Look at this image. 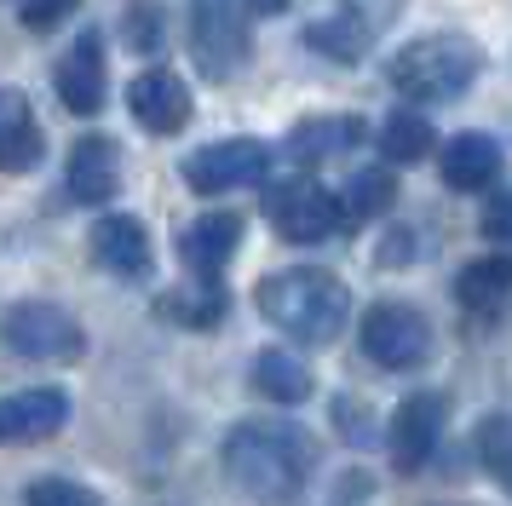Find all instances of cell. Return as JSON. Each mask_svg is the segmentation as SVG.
Here are the masks:
<instances>
[{"label":"cell","instance_id":"cell-16","mask_svg":"<svg viewBox=\"0 0 512 506\" xmlns=\"http://www.w3.org/2000/svg\"><path fill=\"white\" fill-rule=\"evenodd\" d=\"M47 150V138L35 127V110L18 87H0V173H29Z\"/></svg>","mask_w":512,"mask_h":506},{"label":"cell","instance_id":"cell-28","mask_svg":"<svg viewBox=\"0 0 512 506\" xmlns=\"http://www.w3.org/2000/svg\"><path fill=\"white\" fill-rule=\"evenodd\" d=\"M70 12H75V0H29L24 23H29V29H52V23H64Z\"/></svg>","mask_w":512,"mask_h":506},{"label":"cell","instance_id":"cell-2","mask_svg":"<svg viewBox=\"0 0 512 506\" xmlns=\"http://www.w3.org/2000/svg\"><path fill=\"white\" fill-rule=\"evenodd\" d=\"M259 311L271 317V328H282L288 340L300 345H328L351 317V294L334 271L317 265H294L259 282Z\"/></svg>","mask_w":512,"mask_h":506},{"label":"cell","instance_id":"cell-9","mask_svg":"<svg viewBox=\"0 0 512 506\" xmlns=\"http://www.w3.org/2000/svg\"><path fill=\"white\" fill-rule=\"evenodd\" d=\"M438 437H443V397L438 391H415V397H403L397 414H392V432H386L397 472H420V466L432 460V449H438Z\"/></svg>","mask_w":512,"mask_h":506},{"label":"cell","instance_id":"cell-5","mask_svg":"<svg viewBox=\"0 0 512 506\" xmlns=\"http://www.w3.org/2000/svg\"><path fill=\"white\" fill-rule=\"evenodd\" d=\"M190 52L208 81H231L248 64V6L242 0H190Z\"/></svg>","mask_w":512,"mask_h":506},{"label":"cell","instance_id":"cell-23","mask_svg":"<svg viewBox=\"0 0 512 506\" xmlns=\"http://www.w3.org/2000/svg\"><path fill=\"white\" fill-rule=\"evenodd\" d=\"M432 121H426V115H409V110H397L392 121H386V127H380V150H386V156L392 161H426L432 156Z\"/></svg>","mask_w":512,"mask_h":506},{"label":"cell","instance_id":"cell-17","mask_svg":"<svg viewBox=\"0 0 512 506\" xmlns=\"http://www.w3.org/2000/svg\"><path fill=\"white\" fill-rule=\"evenodd\" d=\"M501 179V144L489 133H455L443 150V184L449 190H489Z\"/></svg>","mask_w":512,"mask_h":506},{"label":"cell","instance_id":"cell-24","mask_svg":"<svg viewBox=\"0 0 512 506\" xmlns=\"http://www.w3.org/2000/svg\"><path fill=\"white\" fill-rule=\"evenodd\" d=\"M305 41L317 46V52H328V58H340V64H357L363 58V41H369V29L357 18H317L311 29H305Z\"/></svg>","mask_w":512,"mask_h":506},{"label":"cell","instance_id":"cell-11","mask_svg":"<svg viewBox=\"0 0 512 506\" xmlns=\"http://www.w3.org/2000/svg\"><path fill=\"white\" fill-rule=\"evenodd\" d=\"M64 420H70V397L58 386L0 397V443H41V437L64 432Z\"/></svg>","mask_w":512,"mask_h":506},{"label":"cell","instance_id":"cell-6","mask_svg":"<svg viewBox=\"0 0 512 506\" xmlns=\"http://www.w3.org/2000/svg\"><path fill=\"white\" fill-rule=\"evenodd\" d=\"M265 213H271V225H277L288 242H300V248L328 242L334 230L346 225L340 196L323 190L317 179H282V184H271V190H265Z\"/></svg>","mask_w":512,"mask_h":506},{"label":"cell","instance_id":"cell-22","mask_svg":"<svg viewBox=\"0 0 512 506\" xmlns=\"http://www.w3.org/2000/svg\"><path fill=\"white\" fill-rule=\"evenodd\" d=\"M162 317L185 322V328H213V322L225 317V294H219V282L196 276V288H185V294H167V299H162Z\"/></svg>","mask_w":512,"mask_h":506},{"label":"cell","instance_id":"cell-18","mask_svg":"<svg viewBox=\"0 0 512 506\" xmlns=\"http://www.w3.org/2000/svg\"><path fill=\"white\" fill-rule=\"evenodd\" d=\"M363 144V121L357 115H311V121H300L294 133H288V161H334L346 156V150H357Z\"/></svg>","mask_w":512,"mask_h":506},{"label":"cell","instance_id":"cell-8","mask_svg":"<svg viewBox=\"0 0 512 506\" xmlns=\"http://www.w3.org/2000/svg\"><path fill=\"white\" fill-rule=\"evenodd\" d=\"M271 173V150L259 138H225V144H208L185 161V184L202 190V196H225V190H248Z\"/></svg>","mask_w":512,"mask_h":506},{"label":"cell","instance_id":"cell-4","mask_svg":"<svg viewBox=\"0 0 512 506\" xmlns=\"http://www.w3.org/2000/svg\"><path fill=\"white\" fill-rule=\"evenodd\" d=\"M0 340L12 345L18 357L29 363H75L81 357V322L64 311V305H52V299H24V305H12L6 322H0Z\"/></svg>","mask_w":512,"mask_h":506},{"label":"cell","instance_id":"cell-7","mask_svg":"<svg viewBox=\"0 0 512 506\" xmlns=\"http://www.w3.org/2000/svg\"><path fill=\"white\" fill-rule=\"evenodd\" d=\"M363 351H369V363L392 368V374H403V368H420L426 357H432V322L420 317L415 305H374L369 317H363Z\"/></svg>","mask_w":512,"mask_h":506},{"label":"cell","instance_id":"cell-29","mask_svg":"<svg viewBox=\"0 0 512 506\" xmlns=\"http://www.w3.org/2000/svg\"><path fill=\"white\" fill-rule=\"evenodd\" d=\"M340 426H346V443H374V420H369V409L357 414V403H340Z\"/></svg>","mask_w":512,"mask_h":506},{"label":"cell","instance_id":"cell-27","mask_svg":"<svg viewBox=\"0 0 512 506\" xmlns=\"http://www.w3.org/2000/svg\"><path fill=\"white\" fill-rule=\"evenodd\" d=\"M484 236L489 242H512V190H501V196L484 207Z\"/></svg>","mask_w":512,"mask_h":506},{"label":"cell","instance_id":"cell-20","mask_svg":"<svg viewBox=\"0 0 512 506\" xmlns=\"http://www.w3.org/2000/svg\"><path fill=\"white\" fill-rule=\"evenodd\" d=\"M254 391L271 403H305L311 397V368L294 351H259L254 357Z\"/></svg>","mask_w":512,"mask_h":506},{"label":"cell","instance_id":"cell-25","mask_svg":"<svg viewBox=\"0 0 512 506\" xmlns=\"http://www.w3.org/2000/svg\"><path fill=\"white\" fill-rule=\"evenodd\" d=\"M478 455H484V466L512 489V414H489L484 420V432H478Z\"/></svg>","mask_w":512,"mask_h":506},{"label":"cell","instance_id":"cell-15","mask_svg":"<svg viewBox=\"0 0 512 506\" xmlns=\"http://www.w3.org/2000/svg\"><path fill=\"white\" fill-rule=\"evenodd\" d=\"M236 242H242V219H236V213H202L196 225H185V236H179V253H185V265H190L196 276L219 282V271L231 265Z\"/></svg>","mask_w":512,"mask_h":506},{"label":"cell","instance_id":"cell-10","mask_svg":"<svg viewBox=\"0 0 512 506\" xmlns=\"http://www.w3.org/2000/svg\"><path fill=\"white\" fill-rule=\"evenodd\" d=\"M52 87H58V98H64V110H70V115H98V110H104V92H110L104 41H98V35H81V41L58 58Z\"/></svg>","mask_w":512,"mask_h":506},{"label":"cell","instance_id":"cell-12","mask_svg":"<svg viewBox=\"0 0 512 506\" xmlns=\"http://www.w3.org/2000/svg\"><path fill=\"white\" fill-rule=\"evenodd\" d=\"M127 110H133V121L144 133H179L190 121V87L173 69H144L127 87Z\"/></svg>","mask_w":512,"mask_h":506},{"label":"cell","instance_id":"cell-21","mask_svg":"<svg viewBox=\"0 0 512 506\" xmlns=\"http://www.w3.org/2000/svg\"><path fill=\"white\" fill-rule=\"evenodd\" d=\"M392 202H397V184H392V173H386V167H363V173H351L346 196H340V207H346V225L380 219Z\"/></svg>","mask_w":512,"mask_h":506},{"label":"cell","instance_id":"cell-30","mask_svg":"<svg viewBox=\"0 0 512 506\" xmlns=\"http://www.w3.org/2000/svg\"><path fill=\"white\" fill-rule=\"evenodd\" d=\"M254 12H288V0H254Z\"/></svg>","mask_w":512,"mask_h":506},{"label":"cell","instance_id":"cell-14","mask_svg":"<svg viewBox=\"0 0 512 506\" xmlns=\"http://www.w3.org/2000/svg\"><path fill=\"white\" fill-rule=\"evenodd\" d=\"M93 259L104 265V271H116V276H150V230L133 219V213H110V219H98L93 225Z\"/></svg>","mask_w":512,"mask_h":506},{"label":"cell","instance_id":"cell-3","mask_svg":"<svg viewBox=\"0 0 512 506\" xmlns=\"http://www.w3.org/2000/svg\"><path fill=\"white\" fill-rule=\"evenodd\" d=\"M484 69V52L466 41V35H426V41H409L392 58V87L432 104V98H461Z\"/></svg>","mask_w":512,"mask_h":506},{"label":"cell","instance_id":"cell-13","mask_svg":"<svg viewBox=\"0 0 512 506\" xmlns=\"http://www.w3.org/2000/svg\"><path fill=\"white\" fill-rule=\"evenodd\" d=\"M70 196L75 202H110L121 190V150H116V138H104V133H87L81 144L70 150Z\"/></svg>","mask_w":512,"mask_h":506},{"label":"cell","instance_id":"cell-19","mask_svg":"<svg viewBox=\"0 0 512 506\" xmlns=\"http://www.w3.org/2000/svg\"><path fill=\"white\" fill-rule=\"evenodd\" d=\"M512 294V253H484V259H472L461 276H455V299H461L466 311H501V299Z\"/></svg>","mask_w":512,"mask_h":506},{"label":"cell","instance_id":"cell-1","mask_svg":"<svg viewBox=\"0 0 512 506\" xmlns=\"http://www.w3.org/2000/svg\"><path fill=\"white\" fill-rule=\"evenodd\" d=\"M219 455H225V472H231V483L242 495H254L265 506H282L305 489L317 449H311V437L294 420H242V426L225 432Z\"/></svg>","mask_w":512,"mask_h":506},{"label":"cell","instance_id":"cell-26","mask_svg":"<svg viewBox=\"0 0 512 506\" xmlns=\"http://www.w3.org/2000/svg\"><path fill=\"white\" fill-rule=\"evenodd\" d=\"M24 506H98V495L70 478H41V483H29Z\"/></svg>","mask_w":512,"mask_h":506}]
</instances>
